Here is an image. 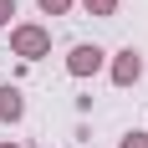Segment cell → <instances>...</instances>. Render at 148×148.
Returning a JSON list of instances; mask_svg holds the SVG:
<instances>
[{"label": "cell", "instance_id": "52a82bcc", "mask_svg": "<svg viewBox=\"0 0 148 148\" xmlns=\"http://www.w3.org/2000/svg\"><path fill=\"white\" fill-rule=\"evenodd\" d=\"M118 148H148V133H138V128H133V133L123 138V143H118Z\"/></svg>", "mask_w": 148, "mask_h": 148}, {"label": "cell", "instance_id": "3957f363", "mask_svg": "<svg viewBox=\"0 0 148 148\" xmlns=\"http://www.w3.org/2000/svg\"><path fill=\"white\" fill-rule=\"evenodd\" d=\"M138 72H143V56H138L133 46L112 56V82H118V87H133V82H138Z\"/></svg>", "mask_w": 148, "mask_h": 148}, {"label": "cell", "instance_id": "277c9868", "mask_svg": "<svg viewBox=\"0 0 148 148\" xmlns=\"http://www.w3.org/2000/svg\"><path fill=\"white\" fill-rule=\"evenodd\" d=\"M21 112H26V97L5 82V87H0V123H21Z\"/></svg>", "mask_w": 148, "mask_h": 148}, {"label": "cell", "instance_id": "8992f818", "mask_svg": "<svg viewBox=\"0 0 148 148\" xmlns=\"http://www.w3.org/2000/svg\"><path fill=\"white\" fill-rule=\"evenodd\" d=\"M41 10H46V15H66V10H72V0H41Z\"/></svg>", "mask_w": 148, "mask_h": 148}, {"label": "cell", "instance_id": "7a4b0ae2", "mask_svg": "<svg viewBox=\"0 0 148 148\" xmlns=\"http://www.w3.org/2000/svg\"><path fill=\"white\" fill-rule=\"evenodd\" d=\"M66 72H72V77H92V72H102V46H72Z\"/></svg>", "mask_w": 148, "mask_h": 148}, {"label": "cell", "instance_id": "9c48e42d", "mask_svg": "<svg viewBox=\"0 0 148 148\" xmlns=\"http://www.w3.org/2000/svg\"><path fill=\"white\" fill-rule=\"evenodd\" d=\"M0 148H21V143H15V138H5V143H0Z\"/></svg>", "mask_w": 148, "mask_h": 148}, {"label": "cell", "instance_id": "ba28073f", "mask_svg": "<svg viewBox=\"0 0 148 148\" xmlns=\"http://www.w3.org/2000/svg\"><path fill=\"white\" fill-rule=\"evenodd\" d=\"M10 15H15V0H0V26H10Z\"/></svg>", "mask_w": 148, "mask_h": 148}, {"label": "cell", "instance_id": "6da1fadb", "mask_svg": "<svg viewBox=\"0 0 148 148\" xmlns=\"http://www.w3.org/2000/svg\"><path fill=\"white\" fill-rule=\"evenodd\" d=\"M10 51L26 56V61L46 56V51H51V31L46 26H10Z\"/></svg>", "mask_w": 148, "mask_h": 148}, {"label": "cell", "instance_id": "5b68a950", "mask_svg": "<svg viewBox=\"0 0 148 148\" xmlns=\"http://www.w3.org/2000/svg\"><path fill=\"white\" fill-rule=\"evenodd\" d=\"M82 5H87V15H112L118 10V0H82Z\"/></svg>", "mask_w": 148, "mask_h": 148}]
</instances>
